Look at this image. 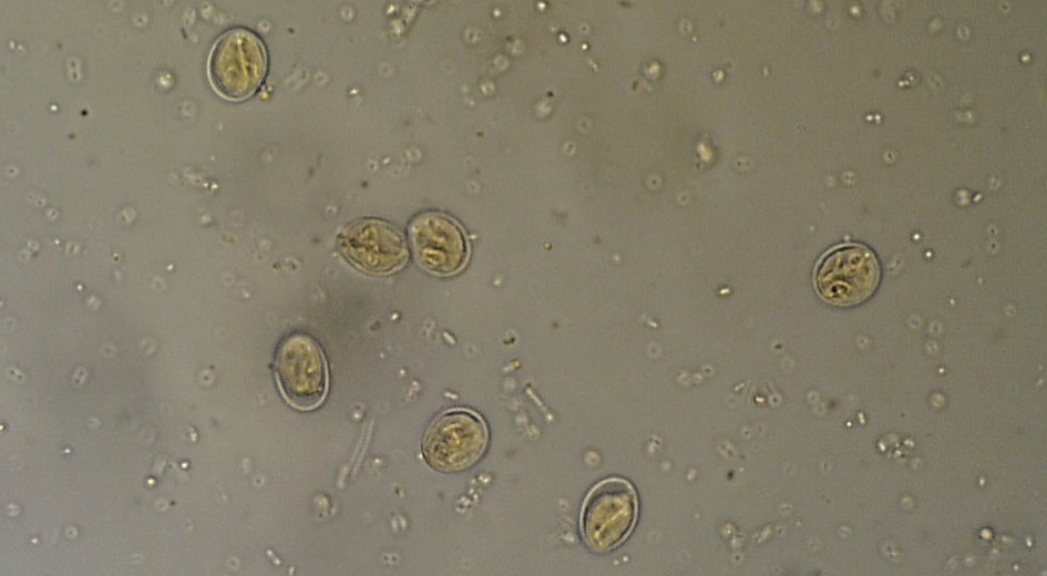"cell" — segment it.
I'll return each instance as SVG.
<instances>
[{
	"label": "cell",
	"mask_w": 1047,
	"mask_h": 576,
	"mask_svg": "<svg viewBox=\"0 0 1047 576\" xmlns=\"http://www.w3.org/2000/svg\"><path fill=\"white\" fill-rule=\"evenodd\" d=\"M881 270L876 256L862 244H840L818 260L813 284L828 304L846 307L866 300L876 289Z\"/></svg>",
	"instance_id": "obj_1"
},
{
	"label": "cell",
	"mask_w": 1047,
	"mask_h": 576,
	"mask_svg": "<svg viewBox=\"0 0 1047 576\" xmlns=\"http://www.w3.org/2000/svg\"><path fill=\"white\" fill-rule=\"evenodd\" d=\"M267 72V53L253 32L236 28L222 34L212 48L207 73L223 97L240 101L250 96Z\"/></svg>",
	"instance_id": "obj_2"
},
{
	"label": "cell",
	"mask_w": 1047,
	"mask_h": 576,
	"mask_svg": "<svg viewBox=\"0 0 1047 576\" xmlns=\"http://www.w3.org/2000/svg\"><path fill=\"white\" fill-rule=\"evenodd\" d=\"M275 378L284 399L295 409L311 411L325 400L329 374L322 349L309 336L295 333L279 346Z\"/></svg>",
	"instance_id": "obj_3"
},
{
	"label": "cell",
	"mask_w": 1047,
	"mask_h": 576,
	"mask_svg": "<svg viewBox=\"0 0 1047 576\" xmlns=\"http://www.w3.org/2000/svg\"><path fill=\"white\" fill-rule=\"evenodd\" d=\"M637 496L632 484L619 477L596 484L586 496L579 527L585 543L595 552H607L630 534L637 518Z\"/></svg>",
	"instance_id": "obj_4"
},
{
	"label": "cell",
	"mask_w": 1047,
	"mask_h": 576,
	"mask_svg": "<svg viewBox=\"0 0 1047 576\" xmlns=\"http://www.w3.org/2000/svg\"><path fill=\"white\" fill-rule=\"evenodd\" d=\"M487 440L483 419L471 410L456 408L439 414L431 422L422 440V453L434 470L459 472L482 456Z\"/></svg>",
	"instance_id": "obj_5"
},
{
	"label": "cell",
	"mask_w": 1047,
	"mask_h": 576,
	"mask_svg": "<svg viewBox=\"0 0 1047 576\" xmlns=\"http://www.w3.org/2000/svg\"><path fill=\"white\" fill-rule=\"evenodd\" d=\"M337 247L351 264L376 275L401 268L408 257L401 233L378 218H359L347 224L337 236Z\"/></svg>",
	"instance_id": "obj_6"
},
{
	"label": "cell",
	"mask_w": 1047,
	"mask_h": 576,
	"mask_svg": "<svg viewBox=\"0 0 1047 576\" xmlns=\"http://www.w3.org/2000/svg\"><path fill=\"white\" fill-rule=\"evenodd\" d=\"M410 236L420 265L437 275H452L466 263L469 249L461 227L449 216L429 212L414 218Z\"/></svg>",
	"instance_id": "obj_7"
}]
</instances>
